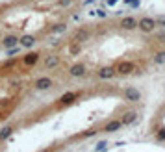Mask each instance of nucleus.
I'll list each match as a JSON object with an SVG mask.
<instances>
[{"label":"nucleus","instance_id":"1","mask_svg":"<svg viewBox=\"0 0 165 152\" xmlns=\"http://www.w3.org/2000/svg\"><path fill=\"white\" fill-rule=\"evenodd\" d=\"M115 69V74L117 76H130V74H143V69L137 67L136 61H130V59H121L113 65Z\"/></svg>","mask_w":165,"mask_h":152},{"label":"nucleus","instance_id":"2","mask_svg":"<svg viewBox=\"0 0 165 152\" xmlns=\"http://www.w3.org/2000/svg\"><path fill=\"white\" fill-rule=\"evenodd\" d=\"M82 91H67V93H63L58 100H56V104H54V108L58 110V111H61V110H67V108H71L72 104H76V100H80L82 98Z\"/></svg>","mask_w":165,"mask_h":152},{"label":"nucleus","instance_id":"3","mask_svg":"<svg viewBox=\"0 0 165 152\" xmlns=\"http://www.w3.org/2000/svg\"><path fill=\"white\" fill-rule=\"evenodd\" d=\"M158 28V22H156V19H152V17H149V15H143V17H139L137 19V30L141 32V33H152L154 30Z\"/></svg>","mask_w":165,"mask_h":152},{"label":"nucleus","instance_id":"4","mask_svg":"<svg viewBox=\"0 0 165 152\" xmlns=\"http://www.w3.org/2000/svg\"><path fill=\"white\" fill-rule=\"evenodd\" d=\"M91 33H93V32H91V28H89V26H78V28L71 33V41H72V43H80V45H82V43H85V41H89V39H91Z\"/></svg>","mask_w":165,"mask_h":152},{"label":"nucleus","instance_id":"5","mask_svg":"<svg viewBox=\"0 0 165 152\" xmlns=\"http://www.w3.org/2000/svg\"><path fill=\"white\" fill-rule=\"evenodd\" d=\"M123 98H124V102H128V104H137V102L141 100V91H139L137 87H134V85H126V87L123 89Z\"/></svg>","mask_w":165,"mask_h":152},{"label":"nucleus","instance_id":"6","mask_svg":"<svg viewBox=\"0 0 165 152\" xmlns=\"http://www.w3.org/2000/svg\"><path fill=\"white\" fill-rule=\"evenodd\" d=\"M32 87H33L35 91H48V89H52V87H54V80H52V78H48V76H39V78H35V80H33Z\"/></svg>","mask_w":165,"mask_h":152},{"label":"nucleus","instance_id":"7","mask_svg":"<svg viewBox=\"0 0 165 152\" xmlns=\"http://www.w3.org/2000/svg\"><path fill=\"white\" fill-rule=\"evenodd\" d=\"M119 28L123 32H134V30H137V19L132 15H126L119 20Z\"/></svg>","mask_w":165,"mask_h":152},{"label":"nucleus","instance_id":"8","mask_svg":"<svg viewBox=\"0 0 165 152\" xmlns=\"http://www.w3.org/2000/svg\"><path fill=\"white\" fill-rule=\"evenodd\" d=\"M69 76H72V78H84V76H87V65L82 63V61L72 63L69 67Z\"/></svg>","mask_w":165,"mask_h":152},{"label":"nucleus","instance_id":"9","mask_svg":"<svg viewBox=\"0 0 165 152\" xmlns=\"http://www.w3.org/2000/svg\"><path fill=\"white\" fill-rule=\"evenodd\" d=\"M137 117H139V115H137V111H136V110H126V111H123L117 119L121 121V124H123V126H130V124H134V123L137 121Z\"/></svg>","mask_w":165,"mask_h":152},{"label":"nucleus","instance_id":"10","mask_svg":"<svg viewBox=\"0 0 165 152\" xmlns=\"http://www.w3.org/2000/svg\"><path fill=\"white\" fill-rule=\"evenodd\" d=\"M39 61H41V52H28L20 58V63L24 67H35Z\"/></svg>","mask_w":165,"mask_h":152},{"label":"nucleus","instance_id":"11","mask_svg":"<svg viewBox=\"0 0 165 152\" xmlns=\"http://www.w3.org/2000/svg\"><path fill=\"white\" fill-rule=\"evenodd\" d=\"M115 76H117V74H115L113 65H104V67L97 69V78H100V80H111V78H115Z\"/></svg>","mask_w":165,"mask_h":152},{"label":"nucleus","instance_id":"12","mask_svg":"<svg viewBox=\"0 0 165 152\" xmlns=\"http://www.w3.org/2000/svg\"><path fill=\"white\" fill-rule=\"evenodd\" d=\"M37 43V37L32 35V33H24V35H19V46L22 48H33V45Z\"/></svg>","mask_w":165,"mask_h":152},{"label":"nucleus","instance_id":"13","mask_svg":"<svg viewBox=\"0 0 165 152\" xmlns=\"http://www.w3.org/2000/svg\"><path fill=\"white\" fill-rule=\"evenodd\" d=\"M123 128V124H121V121L119 119H110L104 126H102V130L100 132H106V134H115V132H119Z\"/></svg>","mask_w":165,"mask_h":152},{"label":"nucleus","instance_id":"14","mask_svg":"<svg viewBox=\"0 0 165 152\" xmlns=\"http://www.w3.org/2000/svg\"><path fill=\"white\" fill-rule=\"evenodd\" d=\"M59 63H61V58H59L58 54H50V56H46V58L43 59V67L48 69V71H50V69H56Z\"/></svg>","mask_w":165,"mask_h":152},{"label":"nucleus","instance_id":"15","mask_svg":"<svg viewBox=\"0 0 165 152\" xmlns=\"http://www.w3.org/2000/svg\"><path fill=\"white\" fill-rule=\"evenodd\" d=\"M19 45V35L17 33H7V35H4L2 37V46L7 50V48H13V46H17Z\"/></svg>","mask_w":165,"mask_h":152},{"label":"nucleus","instance_id":"16","mask_svg":"<svg viewBox=\"0 0 165 152\" xmlns=\"http://www.w3.org/2000/svg\"><path fill=\"white\" fill-rule=\"evenodd\" d=\"M15 130H17V126H15V124H7V126H4V128L0 130V141H6V139L15 132Z\"/></svg>","mask_w":165,"mask_h":152},{"label":"nucleus","instance_id":"17","mask_svg":"<svg viewBox=\"0 0 165 152\" xmlns=\"http://www.w3.org/2000/svg\"><path fill=\"white\" fill-rule=\"evenodd\" d=\"M152 63L154 65H165V50H156L152 54Z\"/></svg>","mask_w":165,"mask_h":152},{"label":"nucleus","instance_id":"18","mask_svg":"<svg viewBox=\"0 0 165 152\" xmlns=\"http://www.w3.org/2000/svg\"><path fill=\"white\" fill-rule=\"evenodd\" d=\"M63 32H67V24L65 22H56V24H52L48 28V33H63Z\"/></svg>","mask_w":165,"mask_h":152},{"label":"nucleus","instance_id":"19","mask_svg":"<svg viewBox=\"0 0 165 152\" xmlns=\"http://www.w3.org/2000/svg\"><path fill=\"white\" fill-rule=\"evenodd\" d=\"M100 130H97V128H91V130H85V132H82V134H76L74 136V139H85V137H95L97 134H98Z\"/></svg>","mask_w":165,"mask_h":152},{"label":"nucleus","instance_id":"20","mask_svg":"<svg viewBox=\"0 0 165 152\" xmlns=\"http://www.w3.org/2000/svg\"><path fill=\"white\" fill-rule=\"evenodd\" d=\"M69 52H71L72 56H76V54H80V52H82V46H80V43H72V41H71V46H69Z\"/></svg>","mask_w":165,"mask_h":152},{"label":"nucleus","instance_id":"21","mask_svg":"<svg viewBox=\"0 0 165 152\" xmlns=\"http://www.w3.org/2000/svg\"><path fill=\"white\" fill-rule=\"evenodd\" d=\"M154 137L158 141H165V126H160L158 130H154Z\"/></svg>","mask_w":165,"mask_h":152},{"label":"nucleus","instance_id":"22","mask_svg":"<svg viewBox=\"0 0 165 152\" xmlns=\"http://www.w3.org/2000/svg\"><path fill=\"white\" fill-rule=\"evenodd\" d=\"M17 63H19V59H17V58H11V59H7V61L2 63V69H13Z\"/></svg>","mask_w":165,"mask_h":152},{"label":"nucleus","instance_id":"23","mask_svg":"<svg viewBox=\"0 0 165 152\" xmlns=\"http://www.w3.org/2000/svg\"><path fill=\"white\" fill-rule=\"evenodd\" d=\"M56 4H58V7L67 9V7H71V6L74 4V0H56Z\"/></svg>","mask_w":165,"mask_h":152},{"label":"nucleus","instance_id":"24","mask_svg":"<svg viewBox=\"0 0 165 152\" xmlns=\"http://www.w3.org/2000/svg\"><path fill=\"white\" fill-rule=\"evenodd\" d=\"M156 39H158V43H165V32L158 33V35H156Z\"/></svg>","mask_w":165,"mask_h":152},{"label":"nucleus","instance_id":"25","mask_svg":"<svg viewBox=\"0 0 165 152\" xmlns=\"http://www.w3.org/2000/svg\"><path fill=\"white\" fill-rule=\"evenodd\" d=\"M106 147H108V143H106V141H100V143L97 145V150H102V149H106Z\"/></svg>","mask_w":165,"mask_h":152},{"label":"nucleus","instance_id":"26","mask_svg":"<svg viewBox=\"0 0 165 152\" xmlns=\"http://www.w3.org/2000/svg\"><path fill=\"white\" fill-rule=\"evenodd\" d=\"M58 149L59 147H50V149H43V150H39V152H58Z\"/></svg>","mask_w":165,"mask_h":152}]
</instances>
